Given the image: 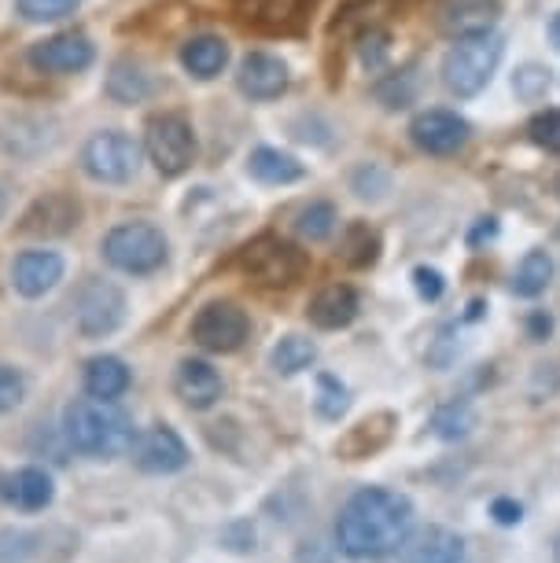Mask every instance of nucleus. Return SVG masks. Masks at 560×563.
Returning <instances> with one entry per match:
<instances>
[{
	"label": "nucleus",
	"mask_w": 560,
	"mask_h": 563,
	"mask_svg": "<svg viewBox=\"0 0 560 563\" xmlns=\"http://www.w3.org/2000/svg\"><path fill=\"white\" fill-rule=\"evenodd\" d=\"M125 390H130V368H125L119 357L100 354V357L86 361V395L89 398L114 401V398H122Z\"/></svg>",
	"instance_id": "5701e85b"
},
{
	"label": "nucleus",
	"mask_w": 560,
	"mask_h": 563,
	"mask_svg": "<svg viewBox=\"0 0 560 563\" xmlns=\"http://www.w3.org/2000/svg\"><path fill=\"white\" fill-rule=\"evenodd\" d=\"M0 494H4V501L19 508V512H41V508L52 505L56 486H52V475L41 472V467H19Z\"/></svg>",
	"instance_id": "aec40b11"
},
{
	"label": "nucleus",
	"mask_w": 560,
	"mask_h": 563,
	"mask_svg": "<svg viewBox=\"0 0 560 563\" xmlns=\"http://www.w3.org/2000/svg\"><path fill=\"white\" fill-rule=\"evenodd\" d=\"M505 52V41L494 34H480V37H461L458 45L450 48L447 63H442V85L453 92V97H475L483 85L491 81V74L498 70Z\"/></svg>",
	"instance_id": "7ed1b4c3"
},
{
	"label": "nucleus",
	"mask_w": 560,
	"mask_h": 563,
	"mask_svg": "<svg viewBox=\"0 0 560 563\" xmlns=\"http://www.w3.org/2000/svg\"><path fill=\"white\" fill-rule=\"evenodd\" d=\"M414 288L425 302H439L442 291H447V280H442L439 269H428V265H420V269H414Z\"/></svg>",
	"instance_id": "e433bc0d"
},
{
	"label": "nucleus",
	"mask_w": 560,
	"mask_h": 563,
	"mask_svg": "<svg viewBox=\"0 0 560 563\" xmlns=\"http://www.w3.org/2000/svg\"><path fill=\"white\" fill-rule=\"evenodd\" d=\"M30 63L45 74H78L92 63V41L86 34H56L30 48Z\"/></svg>",
	"instance_id": "4468645a"
},
{
	"label": "nucleus",
	"mask_w": 560,
	"mask_h": 563,
	"mask_svg": "<svg viewBox=\"0 0 560 563\" xmlns=\"http://www.w3.org/2000/svg\"><path fill=\"white\" fill-rule=\"evenodd\" d=\"M306 254L281 236H259L240 251V269L262 288H292L306 273Z\"/></svg>",
	"instance_id": "20e7f679"
},
{
	"label": "nucleus",
	"mask_w": 560,
	"mask_h": 563,
	"mask_svg": "<svg viewBox=\"0 0 560 563\" xmlns=\"http://www.w3.org/2000/svg\"><path fill=\"white\" fill-rule=\"evenodd\" d=\"M310 321L325 332H336V328H347L358 317V291L347 288V284H329L325 291L314 295L310 302Z\"/></svg>",
	"instance_id": "412c9836"
},
{
	"label": "nucleus",
	"mask_w": 560,
	"mask_h": 563,
	"mask_svg": "<svg viewBox=\"0 0 560 563\" xmlns=\"http://www.w3.org/2000/svg\"><path fill=\"white\" fill-rule=\"evenodd\" d=\"M78 328L81 335L97 339V335H108L114 328L122 324L125 317V295L114 288L108 280H89L86 288L78 291Z\"/></svg>",
	"instance_id": "1a4fd4ad"
},
{
	"label": "nucleus",
	"mask_w": 560,
	"mask_h": 563,
	"mask_svg": "<svg viewBox=\"0 0 560 563\" xmlns=\"http://www.w3.org/2000/svg\"><path fill=\"white\" fill-rule=\"evenodd\" d=\"M78 0H19V15L30 23H56V19L70 15Z\"/></svg>",
	"instance_id": "473e14b6"
},
{
	"label": "nucleus",
	"mask_w": 560,
	"mask_h": 563,
	"mask_svg": "<svg viewBox=\"0 0 560 563\" xmlns=\"http://www.w3.org/2000/svg\"><path fill=\"white\" fill-rule=\"evenodd\" d=\"M472 428H475V412L464 406V401H450V406H442L436 417H431V431H436L439 439H447V442L464 439Z\"/></svg>",
	"instance_id": "c756f323"
},
{
	"label": "nucleus",
	"mask_w": 560,
	"mask_h": 563,
	"mask_svg": "<svg viewBox=\"0 0 560 563\" xmlns=\"http://www.w3.org/2000/svg\"><path fill=\"white\" fill-rule=\"evenodd\" d=\"M251 332L248 313L232 302H210L196 313L193 339L210 354H237Z\"/></svg>",
	"instance_id": "6e6552de"
},
{
	"label": "nucleus",
	"mask_w": 560,
	"mask_h": 563,
	"mask_svg": "<svg viewBox=\"0 0 560 563\" xmlns=\"http://www.w3.org/2000/svg\"><path fill=\"white\" fill-rule=\"evenodd\" d=\"M63 434L78 453L97 456V461H111L133 450V420L103 398H78L63 412Z\"/></svg>",
	"instance_id": "f03ea898"
},
{
	"label": "nucleus",
	"mask_w": 560,
	"mask_h": 563,
	"mask_svg": "<svg viewBox=\"0 0 560 563\" xmlns=\"http://www.w3.org/2000/svg\"><path fill=\"white\" fill-rule=\"evenodd\" d=\"M174 390L188 409H210L221 398V376L207 361L188 357L174 372Z\"/></svg>",
	"instance_id": "a211bd4d"
},
{
	"label": "nucleus",
	"mask_w": 560,
	"mask_h": 563,
	"mask_svg": "<svg viewBox=\"0 0 560 563\" xmlns=\"http://www.w3.org/2000/svg\"><path fill=\"white\" fill-rule=\"evenodd\" d=\"M498 15H502L498 0H447L439 12V26H442V34H450L458 41L480 37L498 26Z\"/></svg>",
	"instance_id": "dca6fc26"
},
{
	"label": "nucleus",
	"mask_w": 560,
	"mask_h": 563,
	"mask_svg": "<svg viewBox=\"0 0 560 563\" xmlns=\"http://www.w3.org/2000/svg\"><path fill=\"white\" fill-rule=\"evenodd\" d=\"M237 81L251 100H273L288 89V67H284L277 56L255 52V56H248L244 63H240Z\"/></svg>",
	"instance_id": "6ab92c4d"
},
{
	"label": "nucleus",
	"mask_w": 560,
	"mask_h": 563,
	"mask_svg": "<svg viewBox=\"0 0 560 563\" xmlns=\"http://www.w3.org/2000/svg\"><path fill=\"white\" fill-rule=\"evenodd\" d=\"M15 291L26 295V299H41L45 291H52L63 280V258L52 251H26L15 258L12 269Z\"/></svg>",
	"instance_id": "f3484780"
},
{
	"label": "nucleus",
	"mask_w": 560,
	"mask_h": 563,
	"mask_svg": "<svg viewBox=\"0 0 560 563\" xmlns=\"http://www.w3.org/2000/svg\"><path fill=\"white\" fill-rule=\"evenodd\" d=\"M387 56V34L384 30H369V34L362 37V59L365 67H380V59Z\"/></svg>",
	"instance_id": "58836bf2"
},
{
	"label": "nucleus",
	"mask_w": 560,
	"mask_h": 563,
	"mask_svg": "<svg viewBox=\"0 0 560 563\" xmlns=\"http://www.w3.org/2000/svg\"><path fill=\"white\" fill-rule=\"evenodd\" d=\"M314 406L325 420H340L347 412V406H351V398H347V387L336 376H317V401Z\"/></svg>",
	"instance_id": "2f4dec72"
},
{
	"label": "nucleus",
	"mask_w": 560,
	"mask_h": 563,
	"mask_svg": "<svg viewBox=\"0 0 560 563\" xmlns=\"http://www.w3.org/2000/svg\"><path fill=\"white\" fill-rule=\"evenodd\" d=\"M26 395V379L15 368L0 365V412H12Z\"/></svg>",
	"instance_id": "f704fd0d"
},
{
	"label": "nucleus",
	"mask_w": 560,
	"mask_h": 563,
	"mask_svg": "<svg viewBox=\"0 0 560 563\" xmlns=\"http://www.w3.org/2000/svg\"><path fill=\"white\" fill-rule=\"evenodd\" d=\"M380 254V236L369 225H351L343 232V243H340V258L354 269H365L373 265Z\"/></svg>",
	"instance_id": "c85d7f7f"
},
{
	"label": "nucleus",
	"mask_w": 560,
	"mask_h": 563,
	"mask_svg": "<svg viewBox=\"0 0 560 563\" xmlns=\"http://www.w3.org/2000/svg\"><path fill=\"white\" fill-rule=\"evenodd\" d=\"M469 560V549H464V538L450 527H420L409 530V538L398 549V563H464Z\"/></svg>",
	"instance_id": "9b49d317"
},
{
	"label": "nucleus",
	"mask_w": 560,
	"mask_h": 563,
	"mask_svg": "<svg viewBox=\"0 0 560 563\" xmlns=\"http://www.w3.org/2000/svg\"><path fill=\"white\" fill-rule=\"evenodd\" d=\"M103 258L122 273L147 276L166 262V236L155 225H144V221L119 225L103 236Z\"/></svg>",
	"instance_id": "39448f33"
},
{
	"label": "nucleus",
	"mask_w": 560,
	"mask_h": 563,
	"mask_svg": "<svg viewBox=\"0 0 560 563\" xmlns=\"http://www.w3.org/2000/svg\"><path fill=\"white\" fill-rule=\"evenodd\" d=\"M78 218H81L78 199L67 192H48L34 199V207L19 221V232H26V236H45V240L67 236L70 229H78Z\"/></svg>",
	"instance_id": "f8f14e48"
},
{
	"label": "nucleus",
	"mask_w": 560,
	"mask_h": 563,
	"mask_svg": "<svg viewBox=\"0 0 560 563\" xmlns=\"http://www.w3.org/2000/svg\"><path fill=\"white\" fill-rule=\"evenodd\" d=\"M130 453H133V464L147 475H174L188 464V450H185L182 434L174 428H166V423L136 434Z\"/></svg>",
	"instance_id": "9d476101"
},
{
	"label": "nucleus",
	"mask_w": 560,
	"mask_h": 563,
	"mask_svg": "<svg viewBox=\"0 0 560 563\" xmlns=\"http://www.w3.org/2000/svg\"><path fill=\"white\" fill-rule=\"evenodd\" d=\"M182 63L188 70L196 74V78H215V74H221V67L229 63V48H226V41L221 37H193L188 45L182 48Z\"/></svg>",
	"instance_id": "b1692460"
},
{
	"label": "nucleus",
	"mask_w": 560,
	"mask_h": 563,
	"mask_svg": "<svg viewBox=\"0 0 560 563\" xmlns=\"http://www.w3.org/2000/svg\"><path fill=\"white\" fill-rule=\"evenodd\" d=\"M531 141L546 152L560 155V111H546L531 122Z\"/></svg>",
	"instance_id": "72a5a7b5"
},
{
	"label": "nucleus",
	"mask_w": 560,
	"mask_h": 563,
	"mask_svg": "<svg viewBox=\"0 0 560 563\" xmlns=\"http://www.w3.org/2000/svg\"><path fill=\"white\" fill-rule=\"evenodd\" d=\"M4 210H8V192H4V185H0V218H4Z\"/></svg>",
	"instance_id": "a19ab883"
},
{
	"label": "nucleus",
	"mask_w": 560,
	"mask_h": 563,
	"mask_svg": "<svg viewBox=\"0 0 560 563\" xmlns=\"http://www.w3.org/2000/svg\"><path fill=\"white\" fill-rule=\"evenodd\" d=\"M295 229H299V236H306L310 243L317 240H329L332 229H336V210L332 203H310L295 221Z\"/></svg>",
	"instance_id": "7c9ffc66"
},
{
	"label": "nucleus",
	"mask_w": 560,
	"mask_h": 563,
	"mask_svg": "<svg viewBox=\"0 0 560 563\" xmlns=\"http://www.w3.org/2000/svg\"><path fill=\"white\" fill-rule=\"evenodd\" d=\"M458 328L453 324H447L442 332L436 335V343H431V350H428V365H436V368H447L453 357H458Z\"/></svg>",
	"instance_id": "c9c22d12"
},
{
	"label": "nucleus",
	"mask_w": 560,
	"mask_h": 563,
	"mask_svg": "<svg viewBox=\"0 0 560 563\" xmlns=\"http://www.w3.org/2000/svg\"><path fill=\"white\" fill-rule=\"evenodd\" d=\"M136 163H141V147H136L133 136L125 133H97L81 152V166H86L89 177L103 180V185H122L136 174Z\"/></svg>",
	"instance_id": "0eeeda50"
},
{
	"label": "nucleus",
	"mask_w": 560,
	"mask_h": 563,
	"mask_svg": "<svg viewBox=\"0 0 560 563\" xmlns=\"http://www.w3.org/2000/svg\"><path fill=\"white\" fill-rule=\"evenodd\" d=\"M409 530H414V501L387 486H365L340 508L336 545L358 563H376L398 556Z\"/></svg>",
	"instance_id": "f257e3e1"
},
{
	"label": "nucleus",
	"mask_w": 560,
	"mask_h": 563,
	"mask_svg": "<svg viewBox=\"0 0 560 563\" xmlns=\"http://www.w3.org/2000/svg\"><path fill=\"white\" fill-rule=\"evenodd\" d=\"M147 74L136 67V63L130 59H122V63H114L111 74H108V97L111 100H119V103H136V100H144L147 97Z\"/></svg>",
	"instance_id": "bb28decb"
},
{
	"label": "nucleus",
	"mask_w": 560,
	"mask_h": 563,
	"mask_svg": "<svg viewBox=\"0 0 560 563\" xmlns=\"http://www.w3.org/2000/svg\"><path fill=\"white\" fill-rule=\"evenodd\" d=\"M144 147H147V155H152L158 174H166V177L185 174L196 158L193 125H188L182 114H155V119L147 122Z\"/></svg>",
	"instance_id": "423d86ee"
},
{
	"label": "nucleus",
	"mask_w": 560,
	"mask_h": 563,
	"mask_svg": "<svg viewBox=\"0 0 560 563\" xmlns=\"http://www.w3.org/2000/svg\"><path fill=\"white\" fill-rule=\"evenodd\" d=\"M549 37H553V45L560 48V15H553V23H549Z\"/></svg>",
	"instance_id": "ea45409f"
},
{
	"label": "nucleus",
	"mask_w": 560,
	"mask_h": 563,
	"mask_svg": "<svg viewBox=\"0 0 560 563\" xmlns=\"http://www.w3.org/2000/svg\"><path fill=\"white\" fill-rule=\"evenodd\" d=\"M491 519L498 527H516L524 519V508H520V501H513V497H494V501H491Z\"/></svg>",
	"instance_id": "4c0bfd02"
},
{
	"label": "nucleus",
	"mask_w": 560,
	"mask_h": 563,
	"mask_svg": "<svg viewBox=\"0 0 560 563\" xmlns=\"http://www.w3.org/2000/svg\"><path fill=\"white\" fill-rule=\"evenodd\" d=\"M553 563H560V534L553 538Z\"/></svg>",
	"instance_id": "79ce46f5"
},
{
	"label": "nucleus",
	"mask_w": 560,
	"mask_h": 563,
	"mask_svg": "<svg viewBox=\"0 0 560 563\" xmlns=\"http://www.w3.org/2000/svg\"><path fill=\"white\" fill-rule=\"evenodd\" d=\"M251 174H255L259 180H266V185H292V180L303 177V166L284 152L259 147V152L251 155Z\"/></svg>",
	"instance_id": "a878e982"
},
{
	"label": "nucleus",
	"mask_w": 560,
	"mask_h": 563,
	"mask_svg": "<svg viewBox=\"0 0 560 563\" xmlns=\"http://www.w3.org/2000/svg\"><path fill=\"white\" fill-rule=\"evenodd\" d=\"M391 434H395V417H391V412H376V417H369L358 423V428H351V434H347L336 450H340L343 461H365V456L384 450L391 442Z\"/></svg>",
	"instance_id": "4be33fe9"
},
{
	"label": "nucleus",
	"mask_w": 560,
	"mask_h": 563,
	"mask_svg": "<svg viewBox=\"0 0 560 563\" xmlns=\"http://www.w3.org/2000/svg\"><path fill=\"white\" fill-rule=\"evenodd\" d=\"M409 136H414V144L420 152L450 155L469 141V122L453 111H425V114H417L414 125H409Z\"/></svg>",
	"instance_id": "ddd939ff"
},
{
	"label": "nucleus",
	"mask_w": 560,
	"mask_h": 563,
	"mask_svg": "<svg viewBox=\"0 0 560 563\" xmlns=\"http://www.w3.org/2000/svg\"><path fill=\"white\" fill-rule=\"evenodd\" d=\"M270 361H273V368H277L281 376H295V372L310 368L317 361V346L310 343V339H303V335H288V339H281V343L273 346Z\"/></svg>",
	"instance_id": "cd10ccee"
},
{
	"label": "nucleus",
	"mask_w": 560,
	"mask_h": 563,
	"mask_svg": "<svg viewBox=\"0 0 560 563\" xmlns=\"http://www.w3.org/2000/svg\"><path fill=\"white\" fill-rule=\"evenodd\" d=\"M244 23L259 30H273V34H288L306 23L317 0H232Z\"/></svg>",
	"instance_id": "2eb2a0df"
},
{
	"label": "nucleus",
	"mask_w": 560,
	"mask_h": 563,
	"mask_svg": "<svg viewBox=\"0 0 560 563\" xmlns=\"http://www.w3.org/2000/svg\"><path fill=\"white\" fill-rule=\"evenodd\" d=\"M549 280H553V258L546 251H531L513 276V291L520 299H538L549 288Z\"/></svg>",
	"instance_id": "393cba45"
}]
</instances>
